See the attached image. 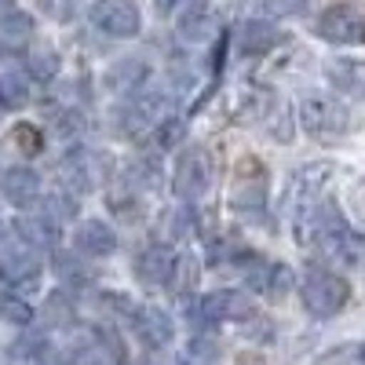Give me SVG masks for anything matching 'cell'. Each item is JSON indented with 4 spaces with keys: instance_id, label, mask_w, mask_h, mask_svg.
<instances>
[{
    "instance_id": "6da1fadb",
    "label": "cell",
    "mask_w": 365,
    "mask_h": 365,
    "mask_svg": "<svg viewBox=\"0 0 365 365\" xmlns=\"http://www.w3.org/2000/svg\"><path fill=\"white\" fill-rule=\"evenodd\" d=\"M311 245L325 259H336V263H358V256H361L358 234L340 220V212L332 205H322L311 216Z\"/></svg>"
},
{
    "instance_id": "7a4b0ae2",
    "label": "cell",
    "mask_w": 365,
    "mask_h": 365,
    "mask_svg": "<svg viewBox=\"0 0 365 365\" xmlns=\"http://www.w3.org/2000/svg\"><path fill=\"white\" fill-rule=\"evenodd\" d=\"M351 299V285L329 270H311L303 282V307L314 318H332L344 311V303Z\"/></svg>"
},
{
    "instance_id": "3957f363",
    "label": "cell",
    "mask_w": 365,
    "mask_h": 365,
    "mask_svg": "<svg viewBox=\"0 0 365 365\" xmlns=\"http://www.w3.org/2000/svg\"><path fill=\"white\" fill-rule=\"evenodd\" d=\"M318 34L332 44H365V4L358 0L329 4L318 19Z\"/></svg>"
},
{
    "instance_id": "277c9868",
    "label": "cell",
    "mask_w": 365,
    "mask_h": 365,
    "mask_svg": "<svg viewBox=\"0 0 365 365\" xmlns=\"http://www.w3.org/2000/svg\"><path fill=\"white\" fill-rule=\"evenodd\" d=\"M212 175H216V168H212V154H208V150H201V146H190L187 154L179 158V165H175L172 190H175L182 201H194V197L208 194Z\"/></svg>"
},
{
    "instance_id": "5b68a950",
    "label": "cell",
    "mask_w": 365,
    "mask_h": 365,
    "mask_svg": "<svg viewBox=\"0 0 365 365\" xmlns=\"http://www.w3.org/2000/svg\"><path fill=\"white\" fill-rule=\"evenodd\" d=\"M299 125L307 128V135H314V139H336L347 128V110L340 103H332V99H322V96L303 99Z\"/></svg>"
},
{
    "instance_id": "8992f818",
    "label": "cell",
    "mask_w": 365,
    "mask_h": 365,
    "mask_svg": "<svg viewBox=\"0 0 365 365\" xmlns=\"http://www.w3.org/2000/svg\"><path fill=\"white\" fill-rule=\"evenodd\" d=\"M91 22H96L103 34L110 37H135L139 34V8L132 0H96V8H91Z\"/></svg>"
},
{
    "instance_id": "52a82bcc",
    "label": "cell",
    "mask_w": 365,
    "mask_h": 365,
    "mask_svg": "<svg viewBox=\"0 0 365 365\" xmlns=\"http://www.w3.org/2000/svg\"><path fill=\"white\" fill-rule=\"evenodd\" d=\"M175 252L168 245H146L135 259V274H139V282H146L150 289H158V285H172V270H175Z\"/></svg>"
},
{
    "instance_id": "ba28073f",
    "label": "cell",
    "mask_w": 365,
    "mask_h": 365,
    "mask_svg": "<svg viewBox=\"0 0 365 365\" xmlns=\"http://www.w3.org/2000/svg\"><path fill=\"white\" fill-rule=\"evenodd\" d=\"M325 73H329V84L340 96H347V99L365 96V63H358V58H332L325 66Z\"/></svg>"
},
{
    "instance_id": "9c48e42d",
    "label": "cell",
    "mask_w": 365,
    "mask_h": 365,
    "mask_svg": "<svg viewBox=\"0 0 365 365\" xmlns=\"http://www.w3.org/2000/svg\"><path fill=\"white\" fill-rule=\"evenodd\" d=\"M132 325H135L139 340H143L146 347H165V344L172 340V332H175L172 318H168L165 311H158V307H139L135 318H132Z\"/></svg>"
},
{
    "instance_id": "30bf717a",
    "label": "cell",
    "mask_w": 365,
    "mask_h": 365,
    "mask_svg": "<svg viewBox=\"0 0 365 365\" xmlns=\"http://www.w3.org/2000/svg\"><path fill=\"white\" fill-rule=\"evenodd\" d=\"M201 311H205V322H234V318H249L252 314V303L245 292H216V296H208L201 303Z\"/></svg>"
},
{
    "instance_id": "8fae6325",
    "label": "cell",
    "mask_w": 365,
    "mask_h": 365,
    "mask_svg": "<svg viewBox=\"0 0 365 365\" xmlns=\"http://www.w3.org/2000/svg\"><path fill=\"white\" fill-rule=\"evenodd\" d=\"M267 194V172L256 158H245L237 168V179H234V205H259Z\"/></svg>"
},
{
    "instance_id": "7c38bea8",
    "label": "cell",
    "mask_w": 365,
    "mask_h": 365,
    "mask_svg": "<svg viewBox=\"0 0 365 365\" xmlns=\"http://www.w3.org/2000/svg\"><path fill=\"white\" fill-rule=\"evenodd\" d=\"M329 179V168L318 161V165H307V168H299L292 179H289V187H285V208H299L303 201H311L314 190L322 187V182Z\"/></svg>"
},
{
    "instance_id": "4fadbf2b",
    "label": "cell",
    "mask_w": 365,
    "mask_h": 365,
    "mask_svg": "<svg viewBox=\"0 0 365 365\" xmlns=\"http://www.w3.org/2000/svg\"><path fill=\"white\" fill-rule=\"evenodd\" d=\"M77 249L88 256H110L117 249V234L103 220H84L77 227Z\"/></svg>"
},
{
    "instance_id": "5bb4252c",
    "label": "cell",
    "mask_w": 365,
    "mask_h": 365,
    "mask_svg": "<svg viewBox=\"0 0 365 365\" xmlns=\"http://www.w3.org/2000/svg\"><path fill=\"white\" fill-rule=\"evenodd\" d=\"M4 197H8L15 208L37 205V197H41V179H37V172H29V168H11V172L4 175Z\"/></svg>"
},
{
    "instance_id": "9a60e30c",
    "label": "cell",
    "mask_w": 365,
    "mask_h": 365,
    "mask_svg": "<svg viewBox=\"0 0 365 365\" xmlns=\"http://www.w3.org/2000/svg\"><path fill=\"white\" fill-rule=\"evenodd\" d=\"M4 256H8V259H4V274H8V278H11L15 285H34V282H37V274H41V259H37L34 252H29V249L22 245V241H19L15 249H8Z\"/></svg>"
},
{
    "instance_id": "2e32d148",
    "label": "cell",
    "mask_w": 365,
    "mask_h": 365,
    "mask_svg": "<svg viewBox=\"0 0 365 365\" xmlns=\"http://www.w3.org/2000/svg\"><path fill=\"white\" fill-rule=\"evenodd\" d=\"M289 282H292V270H289V267L252 259V285L263 289L267 296H285V292H289Z\"/></svg>"
},
{
    "instance_id": "e0dca14e",
    "label": "cell",
    "mask_w": 365,
    "mask_h": 365,
    "mask_svg": "<svg viewBox=\"0 0 365 365\" xmlns=\"http://www.w3.org/2000/svg\"><path fill=\"white\" fill-rule=\"evenodd\" d=\"M58 175H63V182L73 190V194H88L91 187H96V168H91V154H73L63 161V168H58Z\"/></svg>"
},
{
    "instance_id": "ac0fdd59",
    "label": "cell",
    "mask_w": 365,
    "mask_h": 365,
    "mask_svg": "<svg viewBox=\"0 0 365 365\" xmlns=\"http://www.w3.org/2000/svg\"><path fill=\"white\" fill-rule=\"evenodd\" d=\"M278 37L282 34L270 22L256 19V22L245 26V34H241V51H245V55H263V51H270L274 44H278Z\"/></svg>"
},
{
    "instance_id": "d6986e66",
    "label": "cell",
    "mask_w": 365,
    "mask_h": 365,
    "mask_svg": "<svg viewBox=\"0 0 365 365\" xmlns=\"http://www.w3.org/2000/svg\"><path fill=\"white\" fill-rule=\"evenodd\" d=\"M212 29H216V22H212L208 8H201V4H194L187 15L179 19V34H182V41H190V44L208 41V37H212Z\"/></svg>"
},
{
    "instance_id": "ffe728a7",
    "label": "cell",
    "mask_w": 365,
    "mask_h": 365,
    "mask_svg": "<svg viewBox=\"0 0 365 365\" xmlns=\"http://www.w3.org/2000/svg\"><path fill=\"white\" fill-rule=\"evenodd\" d=\"M29 103V88L15 73H0V110H22Z\"/></svg>"
},
{
    "instance_id": "44dd1931",
    "label": "cell",
    "mask_w": 365,
    "mask_h": 365,
    "mask_svg": "<svg viewBox=\"0 0 365 365\" xmlns=\"http://www.w3.org/2000/svg\"><path fill=\"white\" fill-rule=\"evenodd\" d=\"M19 234L26 241H34V245H55V241H58V223L51 216H44V220H22Z\"/></svg>"
},
{
    "instance_id": "7402d4cb",
    "label": "cell",
    "mask_w": 365,
    "mask_h": 365,
    "mask_svg": "<svg viewBox=\"0 0 365 365\" xmlns=\"http://www.w3.org/2000/svg\"><path fill=\"white\" fill-rule=\"evenodd\" d=\"M158 96H150V99H139L132 110H128V117H125V128L128 132H139V128H146L150 120H158Z\"/></svg>"
},
{
    "instance_id": "603a6c76",
    "label": "cell",
    "mask_w": 365,
    "mask_h": 365,
    "mask_svg": "<svg viewBox=\"0 0 365 365\" xmlns=\"http://www.w3.org/2000/svg\"><path fill=\"white\" fill-rule=\"evenodd\" d=\"M318 365H365V344H344L318 358Z\"/></svg>"
},
{
    "instance_id": "cb8c5ba5",
    "label": "cell",
    "mask_w": 365,
    "mask_h": 365,
    "mask_svg": "<svg viewBox=\"0 0 365 365\" xmlns=\"http://www.w3.org/2000/svg\"><path fill=\"white\" fill-rule=\"evenodd\" d=\"M26 66H29V73H34L37 81H51L55 73H58V55L48 48V51H34L26 58Z\"/></svg>"
},
{
    "instance_id": "d4e9b609",
    "label": "cell",
    "mask_w": 365,
    "mask_h": 365,
    "mask_svg": "<svg viewBox=\"0 0 365 365\" xmlns=\"http://www.w3.org/2000/svg\"><path fill=\"white\" fill-rule=\"evenodd\" d=\"M194 282H197V259L194 256H179L175 270H172V289L187 292V289H194Z\"/></svg>"
},
{
    "instance_id": "484cf974",
    "label": "cell",
    "mask_w": 365,
    "mask_h": 365,
    "mask_svg": "<svg viewBox=\"0 0 365 365\" xmlns=\"http://www.w3.org/2000/svg\"><path fill=\"white\" fill-rule=\"evenodd\" d=\"M15 146L22 150V154H41V150H44V135L34 128V125H26V120H22V125H15Z\"/></svg>"
},
{
    "instance_id": "4316f807",
    "label": "cell",
    "mask_w": 365,
    "mask_h": 365,
    "mask_svg": "<svg viewBox=\"0 0 365 365\" xmlns=\"http://www.w3.org/2000/svg\"><path fill=\"white\" fill-rule=\"evenodd\" d=\"M182 132H187V128H182V120L179 117H168V120H161V125L154 128V139H158L161 150H172V146L182 143Z\"/></svg>"
},
{
    "instance_id": "83f0119b",
    "label": "cell",
    "mask_w": 365,
    "mask_h": 365,
    "mask_svg": "<svg viewBox=\"0 0 365 365\" xmlns=\"http://www.w3.org/2000/svg\"><path fill=\"white\" fill-rule=\"evenodd\" d=\"M0 314H4V322H15V325L34 322V311H29V303H22V299H0Z\"/></svg>"
},
{
    "instance_id": "f1b7e54d",
    "label": "cell",
    "mask_w": 365,
    "mask_h": 365,
    "mask_svg": "<svg viewBox=\"0 0 365 365\" xmlns=\"http://www.w3.org/2000/svg\"><path fill=\"white\" fill-rule=\"evenodd\" d=\"M44 318H48L51 325H70V322H73V314L66 311V296H63V292H55V296L48 299V311H44Z\"/></svg>"
},
{
    "instance_id": "f546056e",
    "label": "cell",
    "mask_w": 365,
    "mask_h": 365,
    "mask_svg": "<svg viewBox=\"0 0 365 365\" xmlns=\"http://www.w3.org/2000/svg\"><path fill=\"white\" fill-rule=\"evenodd\" d=\"M55 267H58V274H63V278H70V274H73V278H88V270H84L81 263H70L66 252H58V256H55Z\"/></svg>"
},
{
    "instance_id": "4dcf8cb0",
    "label": "cell",
    "mask_w": 365,
    "mask_h": 365,
    "mask_svg": "<svg viewBox=\"0 0 365 365\" xmlns=\"http://www.w3.org/2000/svg\"><path fill=\"white\" fill-rule=\"evenodd\" d=\"M48 208L55 212V216H73V212H77V201L66 197V194H55V197H48Z\"/></svg>"
},
{
    "instance_id": "1f68e13d",
    "label": "cell",
    "mask_w": 365,
    "mask_h": 365,
    "mask_svg": "<svg viewBox=\"0 0 365 365\" xmlns=\"http://www.w3.org/2000/svg\"><path fill=\"white\" fill-rule=\"evenodd\" d=\"M58 132L63 135H77V132H84V117L81 113H63V120H58Z\"/></svg>"
}]
</instances>
